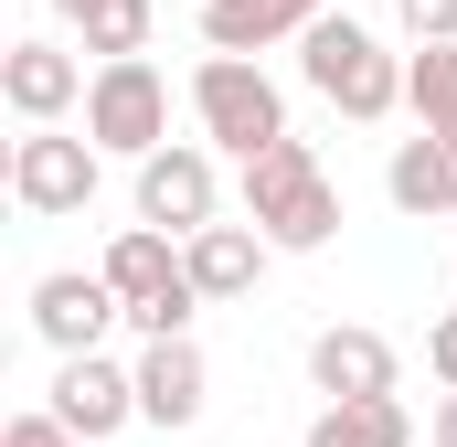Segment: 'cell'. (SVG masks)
<instances>
[{
    "instance_id": "2",
    "label": "cell",
    "mask_w": 457,
    "mask_h": 447,
    "mask_svg": "<svg viewBox=\"0 0 457 447\" xmlns=\"http://www.w3.org/2000/svg\"><path fill=\"white\" fill-rule=\"evenodd\" d=\"M298 75H309L341 117H361V128H383V117L404 107V54H383V32L351 21V11H330V21L298 32Z\"/></svg>"
},
{
    "instance_id": "14",
    "label": "cell",
    "mask_w": 457,
    "mask_h": 447,
    "mask_svg": "<svg viewBox=\"0 0 457 447\" xmlns=\"http://www.w3.org/2000/svg\"><path fill=\"white\" fill-rule=\"evenodd\" d=\"M383 192H394V214H457V139H394V160H383Z\"/></svg>"
},
{
    "instance_id": "18",
    "label": "cell",
    "mask_w": 457,
    "mask_h": 447,
    "mask_svg": "<svg viewBox=\"0 0 457 447\" xmlns=\"http://www.w3.org/2000/svg\"><path fill=\"white\" fill-rule=\"evenodd\" d=\"M404 107L426 139H457V43H415L404 54Z\"/></svg>"
},
{
    "instance_id": "17",
    "label": "cell",
    "mask_w": 457,
    "mask_h": 447,
    "mask_svg": "<svg viewBox=\"0 0 457 447\" xmlns=\"http://www.w3.org/2000/svg\"><path fill=\"white\" fill-rule=\"evenodd\" d=\"M309 447H415V416H404V394H372V405H320V416H309Z\"/></svg>"
},
{
    "instance_id": "4",
    "label": "cell",
    "mask_w": 457,
    "mask_h": 447,
    "mask_svg": "<svg viewBox=\"0 0 457 447\" xmlns=\"http://www.w3.org/2000/svg\"><path fill=\"white\" fill-rule=\"evenodd\" d=\"M86 139H96L107 160H149V149H170V75H160L149 54L96 64V86H86Z\"/></svg>"
},
{
    "instance_id": "22",
    "label": "cell",
    "mask_w": 457,
    "mask_h": 447,
    "mask_svg": "<svg viewBox=\"0 0 457 447\" xmlns=\"http://www.w3.org/2000/svg\"><path fill=\"white\" fill-rule=\"evenodd\" d=\"M426 447H457V394H436V405H426Z\"/></svg>"
},
{
    "instance_id": "5",
    "label": "cell",
    "mask_w": 457,
    "mask_h": 447,
    "mask_svg": "<svg viewBox=\"0 0 457 447\" xmlns=\"http://www.w3.org/2000/svg\"><path fill=\"white\" fill-rule=\"evenodd\" d=\"M138 224L170 234V245H192L203 224H224V171H213L203 139H170V149L138 160Z\"/></svg>"
},
{
    "instance_id": "13",
    "label": "cell",
    "mask_w": 457,
    "mask_h": 447,
    "mask_svg": "<svg viewBox=\"0 0 457 447\" xmlns=\"http://www.w3.org/2000/svg\"><path fill=\"white\" fill-rule=\"evenodd\" d=\"M266 234L255 224H203L192 245H181V266H192V288H203V309H224V299H255V277H266Z\"/></svg>"
},
{
    "instance_id": "16",
    "label": "cell",
    "mask_w": 457,
    "mask_h": 447,
    "mask_svg": "<svg viewBox=\"0 0 457 447\" xmlns=\"http://www.w3.org/2000/svg\"><path fill=\"white\" fill-rule=\"evenodd\" d=\"M43 11H54V21H75L96 64H128V54H149V21H160L149 0H43Z\"/></svg>"
},
{
    "instance_id": "19",
    "label": "cell",
    "mask_w": 457,
    "mask_h": 447,
    "mask_svg": "<svg viewBox=\"0 0 457 447\" xmlns=\"http://www.w3.org/2000/svg\"><path fill=\"white\" fill-rule=\"evenodd\" d=\"M0 447H86V437H75L54 405H32V416H11V426H0Z\"/></svg>"
},
{
    "instance_id": "11",
    "label": "cell",
    "mask_w": 457,
    "mask_h": 447,
    "mask_svg": "<svg viewBox=\"0 0 457 447\" xmlns=\"http://www.w3.org/2000/svg\"><path fill=\"white\" fill-rule=\"evenodd\" d=\"M203 405H213V362H203V341H149L138 351V426H203Z\"/></svg>"
},
{
    "instance_id": "7",
    "label": "cell",
    "mask_w": 457,
    "mask_h": 447,
    "mask_svg": "<svg viewBox=\"0 0 457 447\" xmlns=\"http://www.w3.org/2000/svg\"><path fill=\"white\" fill-rule=\"evenodd\" d=\"M128 320L117 309L107 277H86V266H54V277H32V341L54 351V362H75V351H107V331Z\"/></svg>"
},
{
    "instance_id": "10",
    "label": "cell",
    "mask_w": 457,
    "mask_h": 447,
    "mask_svg": "<svg viewBox=\"0 0 457 447\" xmlns=\"http://www.w3.org/2000/svg\"><path fill=\"white\" fill-rule=\"evenodd\" d=\"M86 86H96V75H86L64 43H43V32L0 54V97H11L21 128H64V107H86Z\"/></svg>"
},
{
    "instance_id": "12",
    "label": "cell",
    "mask_w": 457,
    "mask_h": 447,
    "mask_svg": "<svg viewBox=\"0 0 457 447\" xmlns=\"http://www.w3.org/2000/svg\"><path fill=\"white\" fill-rule=\"evenodd\" d=\"M309 21H330V0H203V54H266V43H298Z\"/></svg>"
},
{
    "instance_id": "9",
    "label": "cell",
    "mask_w": 457,
    "mask_h": 447,
    "mask_svg": "<svg viewBox=\"0 0 457 447\" xmlns=\"http://www.w3.org/2000/svg\"><path fill=\"white\" fill-rule=\"evenodd\" d=\"M394 341L361 331V320H330V331H309V384H320V405H372V394H394Z\"/></svg>"
},
{
    "instance_id": "1",
    "label": "cell",
    "mask_w": 457,
    "mask_h": 447,
    "mask_svg": "<svg viewBox=\"0 0 457 447\" xmlns=\"http://www.w3.org/2000/svg\"><path fill=\"white\" fill-rule=\"evenodd\" d=\"M245 224L277 256H320L341 234V192H330V171H320L309 139H277L266 160H245Z\"/></svg>"
},
{
    "instance_id": "15",
    "label": "cell",
    "mask_w": 457,
    "mask_h": 447,
    "mask_svg": "<svg viewBox=\"0 0 457 447\" xmlns=\"http://www.w3.org/2000/svg\"><path fill=\"white\" fill-rule=\"evenodd\" d=\"M96 277L117 288V309H149V299H170V288H181L192 266H181V245H170V234H149V224H128V234L107 245V266H96Z\"/></svg>"
},
{
    "instance_id": "3",
    "label": "cell",
    "mask_w": 457,
    "mask_h": 447,
    "mask_svg": "<svg viewBox=\"0 0 457 447\" xmlns=\"http://www.w3.org/2000/svg\"><path fill=\"white\" fill-rule=\"evenodd\" d=\"M192 128H203V149L266 160V149L287 139V97H277L266 64H245V54H203V64H192Z\"/></svg>"
},
{
    "instance_id": "21",
    "label": "cell",
    "mask_w": 457,
    "mask_h": 447,
    "mask_svg": "<svg viewBox=\"0 0 457 447\" xmlns=\"http://www.w3.org/2000/svg\"><path fill=\"white\" fill-rule=\"evenodd\" d=\"M426 373H436V394H457V309L426 331Z\"/></svg>"
},
{
    "instance_id": "6",
    "label": "cell",
    "mask_w": 457,
    "mask_h": 447,
    "mask_svg": "<svg viewBox=\"0 0 457 447\" xmlns=\"http://www.w3.org/2000/svg\"><path fill=\"white\" fill-rule=\"evenodd\" d=\"M96 171H107L96 139H64V128H21V139H11V203L43 214V224L86 214V203H96Z\"/></svg>"
},
{
    "instance_id": "8",
    "label": "cell",
    "mask_w": 457,
    "mask_h": 447,
    "mask_svg": "<svg viewBox=\"0 0 457 447\" xmlns=\"http://www.w3.org/2000/svg\"><path fill=\"white\" fill-rule=\"evenodd\" d=\"M54 416H64L86 447L117 437V426H138V362H107V351H75V362H54Z\"/></svg>"
},
{
    "instance_id": "20",
    "label": "cell",
    "mask_w": 457,
    "mask_h": 447,
    "mask_svg": "<svg viewBox=\"0 0 457 447\" xmlns=\"http://www.w3.org/2000/svg\"><path fill=\"white\" fill-rule=\"evenodd\" d=\"M394 21L415 43H457V0H394Z\"/></svg>"
}]
</instances>
